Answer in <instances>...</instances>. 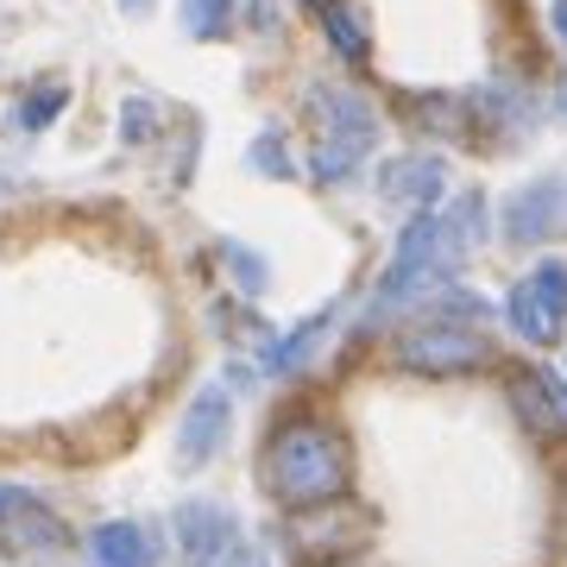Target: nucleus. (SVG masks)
<instances>
[{
	"instance_id": "obj_1",
	"label": "nucleus",
	"mask_w": 567,
	"mask_h": 567,
	"mask_svg": "<svg viewBox=\"0 0 567 567\" xmlns=\"http://www.w3.org/2000/svg\"><path fill=\"white\" fill-rule=\"evenodd\" d=\"M486 240V203L480 196H461L442 215H416L398 240V259L385 265V278L372 290V322H385L391 309L423 303L429 290H442L454 271H461Z\"/></svg>"
},
{
	"instance_id": "obj_2",
	"label": "nucleus",
	"mask_w": 567,
	"mask_h": 567,
	"mask_svg": "<svg viewBox=\"0 0 567 567\" xmlns=\"http://www.w3.org/2000/svg\"><path fill=\"white\" fill-rule=\"evenodd\" d=\"M259 480L265 492L290 511H328L347 498V480H353V454H347V435L328 416H290V423L271 429V442L259 454Z\"/></svg>"
},
{
	"instance_id": "obj_3",
	"label": "nucleus",
	"mask_w": 567,
	"mask_h": 567,
	"mask_svg": "<svg viewBox=\"0 0 567 567\" xmlns=\"http://www.w3.org/2000/svg\"><path fill=\"white\" fill-rule=\"evenodd\" d=\"M309 114L322 126V140H316V177L322 183H341L347 171H360V158L372 152V107L353 95V89H316L309 95Z\"/></svg>"
},
{
	"instance_id": "obj_4",
	"label": "nucleus",
	"mask_w": 567,
	"mask_h": 567,
	"mask_svg": "<svg viewBox=\"0 0 567 567\" xmlns=\"http://www.w3.org/2000/svg\"><path fill=\"white\" fill-rule=\"evenodd\" d=\"M505 322L517 328V341H529V347L561 341V328H567V265L561 259L529 265V278L511 284Z\"/></svg>"
},
{
	"instance_id": "obj_5",
	"label": "nucleus",
	"mask_w": 567,
	"mask_h": 567,
	"mask_svg": "<svg viewBox=\"0 0 567 567\" xmlns=\"http://www.w3.org/2000/svg\"><path fill=\"white\" fill-rule=\"evenodd\" d=\"M177 543H183V561L189 567H240L246 555H252L240 524H234V511L208 505V498L177 511Z\"/></svg>"
},
{
	"instance_id": "obj_6",
	"label": "nucleus",
	"mask_w": 567,
	"mask_h": 567,
	"mask_svg": "<svg viewBox=\"0 0 567 567\" xmlns=\"http://www.w3.org/2000/svg\"><path fill=\"white\" fill-rule=\"evenodd\" d=\"M486 334H473L461 322H429L398 341V360L410 372H473V365H486Z\"/></svg>"
},
{
	"instance_id": "obj_7",
	"label": "nucleus",
	"mask_w": 567,
	"mask_h": 567,
	"mask_svg": "<svg viewBox=\"0 0 567 567\" xmlns=\"http://www.w3.org/2000/svg\"><path fill=\"white\" fill-rule=\"evenodd\" d=\"M227 429H234V398H227L221 385H203V391H196V404L183 410L177 461L183 466H208L227 447Z\"/></svg>"
},
{
	"instance_id": "obj_8",
	"label": "nucleus",
	"mask_w": 567,
	"mask_h": 567,
	"mask_svg": "<svg viewBox=\"0 0 567 567\" xmlns=\"http://www.w3.org/2000/svg\"><path fill=\"white\" fill-rule=\"evenodd\" d=\"M561 221H567V183L561 177L529 183V189H517L505 203V240L511 246H543Z\"/></svg>"
},
{
	"instance_id": "obj_9",
	"label": "nucleus",
	"mask_w": 567,
	"mask_h": 567,
	"mask_svg": "<svg viewBox=\"0 0 567 567\" xmlns=\"http://www.w3.org/2000/svg\"><path fill=\"white\" fill-rule=\"evenodd\" d=\"M89 567H158V536L126 517L89 529Z\"/></svg>"
},
{
	"instance_id": "obj_10",
	"label": "nucleus",
	"mask_w": 567,
	"mask_h": 567,
	"mask_svg": "<svg viewBox=\"0 0 567 567\" xmlns=\"http://www.w3.org/2000/svg\"><path fill=\"white\" fill-rule=\"evenodd\" d=\"M442 183H447L442 158H398L385 171V196H391V203H435V196H442Z\"/></svg>"
},
{
	"instance_id": "obj_11",
	"label": "nucleus",
	"mask_w": 567,
	"mask_h": 567,
	"mask_svg": "<svg viewBox=\"0 0 567 567\" xmlns=\"http://www.w3.org/2000/svg\"><path fill=\"white\" fill-rule=\"evenodd\" d=\"M13 543H20L25 555H51V548L63 543V524H58V517H44V511L32 505V511H20V517H13Z\"/></svg>"
},
{
	"instance_id": "obj_12",
	"label": "nucleus",
	"mask_w": 567,
	"mask_h": 567,
	"mask_svg": "<svg viewBox=\"0 0 567 567\" xmlns=\"http://www.w3.org/2000/svg\"><path fill=\"white\" fill-rule=\"evenodd\" d=\"M322 328H328V316H309V322L297 328V334H284V341L271 347V353H265V365H271V372H290V365H303V360H309V341H316Z\"/></svg>"
},
{
	"instance_id": "obj_13",
	"label": "nucleus",
	"mask_w": 567,
	"mask_h": 567,
	"mask_svg": "<svg viewBox=\"0 0 567 567\" xmlns=\"http://www.w3.org/2000/svg\"><path fill=\"white\" fill-rule=\"evenodd\" d=\"M322 25H328V39H334V51H341V58H353V63L365 58V25L347 13L341 0H334V7L322 13Z\"/></svg>"
},
{
	"instance_id": "obj_14",
	"label": "nucleus",
	"mask_w": 567,
	"mask_h": 567,
	"mask_svg": "<svg viewBox=\"0 0 567 567\" xmlns=\"http://www.w3.org/2000/svg\"><path fill=\"white\" fill-rule=\"evenodd\" d=\"M227 13H234V0H183V25H189L196 39H221Z\"/></svg>"
},
{
	"instance_id": "obj_15",
	"label": "nucleus",
	"mask_w": 567,
	"mask_h": 567,
	"mask_svg": "<svg viewBox=\"0 0 567 567\" xmlns=\"http://www.w3.org/2000/svg\"><path fill=\"white\" fill-rule=\"evenodd\" d=\"M58 114H63V89H39V95L25 102L20 121H25V126H44V121H58Z\"/></svg>"
},
{
	"instance_id": "obj_16",
	"label": "nucleus",
	"mask_w": 567,
	"mask_h": 567,
	"mask_svg": "<svg viewBox=\"0 0 567 567\" xmlns=\"http://www.w3.org/2000/svg\"><path fill=\"white\" fill-rule=\"evenodd\" d=\"M20 511H32V492H20V486H7V480H0V524H13Z\"/></svg>"
},
{
	"instance_id": "obj_17",
	"label": "nucleus",
	"mask_w": 567,
	"mask_h": 567,
	"mask_svg": "<svg viewBox=\"0 0 567 567\" xmlns=\"http://www.w3.org/2000/svg\"><path fill=\"white\" fill-rule=\"evenodd\" d=\"M548 20H555V32H561V44H567V0H555V13H548Z\"/></svg>"
},
{
	"instance_id": "obj_18",
	"label": "nucleus",
	"mask_w": 567,
	"mask_h": 567,
	"mask_svg": "<svg viewBox=\"0 0 567 567\" xmlns=\"http://www.w3.org/2000/svg\"><path fill=\"white\" fill-rule=\"evenodd\" d=\"M309 7H316V13H328V7H334V0H309Z\"/></svg>"
},
{
	"instance_id": "obj_19",
	"label": "nucleus",
	"mask_w": 567,
	"mask_h": 567,
	"mask_svg": "<svg viewBox=\"0 0 567 567\" xmlns=\"http://www.w3.org/2000/svg\"><path fill=\"white\" fill-rule=\"evenodd\" d=\"M121 7H145V0H121Z\"/></svg>"
}]
</instances>
